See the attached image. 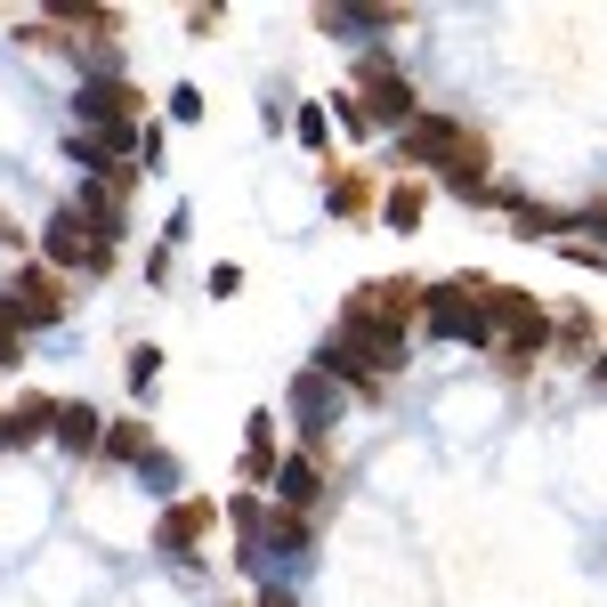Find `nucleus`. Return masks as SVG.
Instances as JSON below:
<instances>
[{"label":"nucleus","mask_w":607,"mask_h":607,"mask_svg":"<svg viewBox=\"0 0 607 607\" xmlns=\"http://www.w3.org/2000/svg\"><path fill=\"white\" fill-rule=\"evenodd\" d=\"M405 154H422V162H446V171H454V186H478V171H486V146H478V138H462L454 122H437V114L405 130Z\"/></svg>","instance_id":"nucleus-1"},{"label":"nucleus","mask_w":607,"mask_h":607,"mask_svg":"<svg viewBox=\"0 0 607 607\" xmlns=\"http://www.w3.org/2000/svg\"><path fill=\"white\" fill-rule=\"evenodd\" d=\"M430 324L446 332V341H494L486 291H478V284H437V291H430Z\"/></svg>","instance_id":"nucleus-2"},{"label":"nucleus","mask_w":607,"mask_h":607,"mask_svg":"<svg viewBox=\"0 0 607 607\" xmlns=\"http://www.w3.org/2000/svg\"><path fill=\"white\" fill-rule=\"evenodd\" d=\"M41 243H49V260H57V267H90V276H98V267L114 260V251H106V227H90L81 211H57Z\"/></svg>","instance_id":"nucleus-3"},{"label":"nucleus","mask_w":607,"mask_h":607,"mask_svg":"<svg viewBox=\"0 0 607 607\" xmlns=\"http://www.w3.org/2000/svg\"><path fill=\"white\" fill-rule=\"evenodd\" d=\"M486 324L502 332V341H518V348L542 341V308L527 300V291H486Z\"/></svg>","instance_id":"nucleus-4"},{"label":"nucleus","mask_w":607,"mask_h":607,"mask_svg":"<svg viewBox=\"0 0 607 607\" xmlns=\"http://www.w3.org/2000/svg\"><path fill=\"white\" fill-rule=\"evenodd\" d=\"M373 90L357 98V106H365V122H413V114H422V106H413V81H397L389 66H381V57H373Z\"/></svg>","instance_id":"nucleus-5"},{"label":"nucleus","mask_w":607,"mask_h":607,"mask_svg":"<svg viewBox=\"0 0 607 607\" xmlns=\"http://www.w3.org/2000/svg\"><path fill=\"white\" fill-rule=\"evenodd\" d=\"M130 114H138L130 81H90V90H81V122H90V130H122Z\"/></svg>","instance_id":"nucleus-6"},{"label":"nucleus","mask_w":607,"mask_h":607,"mask_svg":"<svg viewBox=\"0 0 607 607\" xmlns=\"http://www.w3.org/2000/svg\"><path fill=\"white\" fill-rule=\"evenodd\" d=\"M0 300H9V317H16V324H57V317H66L49 276H16L9 291H0Z\"/></svg>","instance_id":"nucleus-7"},{"label":"nucleus","mask_w":607,"mask_h":607,"mask_svg":"<svg viewBox=\"0 0 607 607\" xmlns=\"http://www.w3.org/2000/svg\"><path fill=\"white\" fill-rule=\"evenodd\" d=\"M332 381H341V373H300V389H291V413H300L308 437L332 430Z\"/></svg>","instance_id":"nucleus-8"},{"label":"nucleus","mask_w":607,"mask_h":607,"mask_svg":"<svg viewBox=\"0 0 607 607\" xmlns=\"http://www.w3.org/2000/svg\"><path fill=\"white\" fill-rule=\"evenodd\" d=\"M57 437H66L73 454H90L98 446V413L90 405H57Z\"/></svg>","instance_id":"nucleus-9"},{"label":"nucleus","mask_w":607,"mask_h":607,"mask_svg":"<svg viewBox=\"0 0 607 607\" xmlns=\"http://www.w3.org/2000/svg\"><path fill=\"white\" fill-rule=\"evenodd\" d=\"M276 494L291 502V511H308V502H317V462H284L276 470Z\"/></svg>","instance_id":"nucleus-10"},{"label":"nucleus","mask_w":607,"mask_h":607,"mask_svg":"<svg viewBox=\"0 0 607 607\" xmlns=\"http://www.w3.org/2000/svg\"><path fill=\"white\" fill-rule=\"evenodd\" d=\"M203 527H211V502H186V511L162 518V542H195Z\"/></svg>","instance_id":"nucleus-11"},{"label":"nucleus","mask_w":607,"mask_h":607,"mask_svg":"<svg viewBox=\"0 0 607 607\" xmlns=\"http://www.w3.org/2000/svg\"><path fill=\"white\" fill-rule=\"evenodd\" d=\"M9 422H16V430H49V422H57V405H49V397H25Z\"/></svg>","instance_id":"nucleus-12"},{"label":"nucleus","mask_w":607,"mask_h":607,"mask_svg":"<svg viewBox=\"0 0 607 607\" xmlns=\"http://www.w3.org/2000/svg\"><path fill=\"white\" fill-rule=\"evenodd\" d=\"M154 373H162V357H154V348H138V357H130V389H154Z\"/></svg>","instance_id":"nucleus-13"},{"label":"nucleus","mask_w":607,"mask_h":607,"mask_svg":"<svg viewBox=\"0 0 607 607\" xmlns=\"http://www.w3.org/2000/svg\"><path fill=\"white\" fill-rule=\"evenodd\" d=\"M389 219H397V227H413V219H422V195H413V186H405V195H389Z\"/></svg>","instance_id":"nucleus-14"},{"label":"nucleus","mask_w":607,"mask_h":607,"mask_svg":"<svg viewBox=\"0 0 607 607\" xmlns=\"http://www.w3.org/2000/svg\"><path fill=\"white\" fill-rule=\"evenodd\" d=\"M0 365H16V317H9V300H0Z\"/></svg>","instance_id":"nucleus-15"},{"label":"nucleus","mask_w":607,"mask_h":607,"mask_svg":"<svg viewBox=\"0 0 607 607\" xmlns=\"http://www.w3.org/2000/svg\"><path fill=\"white\" fill-rule=\"evenodd\" d=\"M260 607H291V599H284V592H267V599H260Z\"/></svg>","instance_id":"nucleus-16"},{"label":"nucleus","mask_w":607,"mask_h":607,"mask_svg":"<svg viewBox=\"0 0 607 607\" xmlns=\"http://www.w3.org/2000/svg\"><path fill=\"white\" fill-rule=\"evenodd\" d=\"M599 381H607V357H599Z\"/></svg>","instance_id":"nucleus-17"}]
</instances>
